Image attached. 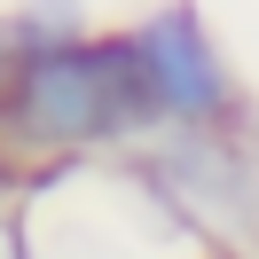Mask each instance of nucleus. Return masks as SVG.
I'll return each mask as SVG.
<instances>
[{
  "label": "nucleus",
  "instance_id": "obj_3",
  "mask_svg": "<svg viewBox=\"0 0 259 259\" xmlns=\"http://www.w3.org/2000/svg\"><path fill=\"white\" fill-rule=\"evenodd\" d=\"M24 71H32V39H24V24H8V16H0V102H16Z\"/></svg>",
  "mask_w": 259,
  "mask_h": 259
},
{
  "label": "nucleus",
  "instance_id": "obj_2",
  "mask_svg": "<svg viewBox=\"0 0 259 259\" xmlns=\"http://www.w3.org/2000/svg\"><path fill=\"white\" fill-rule=\"evenodd\" d=\"M134 55H142V79H149V95H157V110L204 118V110L228 102L220 55H212L204 24H196L189 8H165L157 24H142V32H134Z\"/></svg>",
  "mask_w": 259,
  "mask_h": 259
},
{
  "label": "nucleus",
  "instance_id": "obj_1",
  "mask_svg": "<svg viewBox=\"0 0 259 259\" xmlns=\"http://www.w3.org/2000/svg\"><path fill=\"white\" fill-rule=\"evenodd\" d=\"M142 110H157V95L142 79L134 39L39 48L32 71H24V87H16V102H8V118H16L24 142H102V134L134 126Z\"/></svg>",
  "mask_w": 259,
  "mask_h": 259
}]
</instances>
